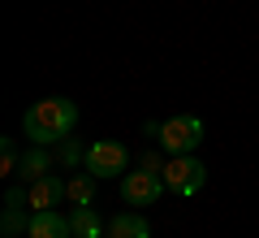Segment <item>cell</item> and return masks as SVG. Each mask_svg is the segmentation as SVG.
Returning <instances> with one entry per match:
<instances>
[{"instance_id": "12", "label": "cell", "mask_w": 259, "mask_h": 238, "mask_svg": "<svg viewBox=\"0 0 259 238\" xmlns=\"http://www.w3.org/2000/svg\"><path fill=\"white\" fill-rule=\"evenodd\" d=\"M18 165H22L18 143H13V139H0V174H5V178H13V174H18Z\"/></svg>"}, {"instance_id": "1", "label": "cell", "mask_w": 259, "mask_h": 238, "mask_svg": "<svg viewBox=\"0 0 259 238\" xmlns=\"http://www.w3.org/2000/svg\"><path fill=\"white\" fill-rule=\"evenodd\" d=\"M78 126V104L65 100V95H48V100L30 104L26 117H22V130H26L30 143L48 147V143H61V139H69Z\"/></svg>"}, {"instance_id": "10", "label": "cell", "mask_w": 259, "mask_h": 238, "mask_svg": "<svg viewBox=\"0 0 259 238\" xmlns=\"http://www.w3.org/2000/svg\"><path fill=\"white\" fill-rule=\"evenodd\" d=\"M108 238H151V225L139 212H121V217L108 221Z\"/></svg>"}, {"instance_id": "11", "label": "cell", "mask_w": 259, "mask_h": 238, "mask_svg": "<svg viewBox=\"0 0 259 238\" xmlns=\"http://www.w3.org/2000/svg\"><path fill=\"white\" fill-rule=\"evenodd\" d=\"M95 182H100L95 174H74L69 182H65L69 186V203H74V208H87V203L95 199Z\"/></svg>"}, {"instance_id": "5", "label": "cell", "mask_w": 259, "mask_h": 238, "mask_svg": "<svg viewBox=\"0 0 259 238\" xmlns=\"http://www.w3.org/2000/svg\"><path fill=\"white\" fill-rule=\"evenodd\" d=\"M164 191H168L164 178L151 174V169H130V174H121V199H125L130 208H147V203H156Z\"/></svg>"}, {"instance_id": "16", "label": "cell", "mask_w": 259, "mask_h": 238, "mask_svg": "<svg viewBox=\"0 0 259 238\" xmlns=\"http://www.w3.org/2000/svg\"><path fill=\"white\" fill-rule=\"evenodd\" d=\"M104 238H108V234H104Z\"/></svg>"}, {"instance_id": "7", "label": "cell", "mask_w": 259, "mask_h": 238, "mask_svg": "<svg viewBox=\"0 0 259 238\" xmlns=\"http://www.w3.org/2000/svg\"><path fill=\"white\" fill-rule=\"evenodd\" d=\"M26 234L30 238H69V234H74V225H69V217H61L56 208H48V212H35V217H30Z\"/></svg>"}, {"instance_id": "13", "label": "cell", "mask_w": 259, "mask_h": 238, "mask_svg": "<svg viewBox=\"0 0 259 238\" xmlns=\"http://www.w3.org/2000/svg\"><path fill=\"white\" fill-rule=\"evenodd\" d=\"M82 160H87V147H78L74 139H61V165L74 169V165H82Z\"/></svg>"}, {"instance_id": "9", "label": "cell", "mask_w": 259, "mask_h": 238, "mask_svg": "<svg viewBox=\"0 0 259 238\" xmlns=\"http://www.w3.org/2000/svg\"><path fill=\"white\" fill-rule=\"evenodd\" d=\"M69 225H74V234H78V238H104V234H108V225L100 221V212H95L91 203L69 212Z\"/></svg>"}, {"instance_id": "15", "label": "cell", "mask_w": 259, "mask_h": 238, "mask_svg": "<svg viewBox=\"0 0 259 238\" xmlns=\"http://www.w3.org/2000/svg\"><path fill=\"white\" fill-rule=\"evenodd\" d=\"M5 203H9V208H22V203H26V191H18V186H13V191L5 195Z\"/></svg>"}, {"instance_id": "14", "label": "cell", "mask_w": 259, "mask_h": 238, "mask_svg": "<svg viewBox=\"0 0 259 238\" xmlns=\"http://www.w3.org/2000/svg\"><path fill=\"white\" fill-rule=\"evenodd\" d=\"M5 238H13V234H22V229H30L26 221H22V208H9V203H5Z\"/></svg>"}, {"instance_id": "6", "label": "cell", "mask_w": 259, "mask_h": 238, "mask_svg": "<svg viewBox=\"0 0 259 238\" xmlns=\"http://www.w3.org/2000/svg\"><path fill=\"white\" fill-rule=\"evenodd\" d=\"M61 199H69V186H65L61 178H52V174H44L39 182H30V186H26V203H30L35 212L61 208Z\"/></svg>"}, {"instance_id": "2", "label": "cell", "mask_w": 259, "mask_h": 238, "mask_svg": "<svg viewBox=\"0 0 259 238\" xmlns=\"http://www.w3.org/2000/svg\"><path fill=\"white\" fill-rule=\"evenodd\" d=\"M203 134H207V126H203V117H194V113H177V117H168L164 126L156 130L160 147H164L168 156H190V152H199Z\"/></svg>"}, {"instance_id": "3", "label": "cell", "mask_w": 259, "mask_h": 238, "mask_svg": "<svg viewBox=\"0 0 259 238\" xmlns=\"http://www.w3.org/2000/svg\"><path fill=\"white\" fill-rule=\"evenodd\" d=\"M164 186L173 195H182V199H190V195H199L203 191V182H207V169H203V160H199V156H173V160H168L164 165Z\"/></svg>"}, {"instance_id": "4", "label": "cell", "mask_w": 259, "mask_h": 238, "mask_svg": "<svg viewBox=\"0 0 259 238\" xmlns=\"http://www.w3.org/2000/svg\"><path fill=\"white\" fill-rule=\"evenodd\" d=\"M87 174H95V178H121L130 169V152L117 143V139H95L91 147H87Z\"/></svg>"}, {"instance_id": "8", "label": "cell", "mask_w": 259, "mask_h": 238, "mask_svg": "<svg viewBox=\"0 0 259 238\" xmlns=\"http://www.w3.org/2000/svg\"><path fill=\"white\" fill-rule=\"evenodd\" d=\"M18 174L26 178V182H39L44 174H52V152H48V147H39V143H30L26 152H22V165H18Z\"/></svg>"}]
</instances>
